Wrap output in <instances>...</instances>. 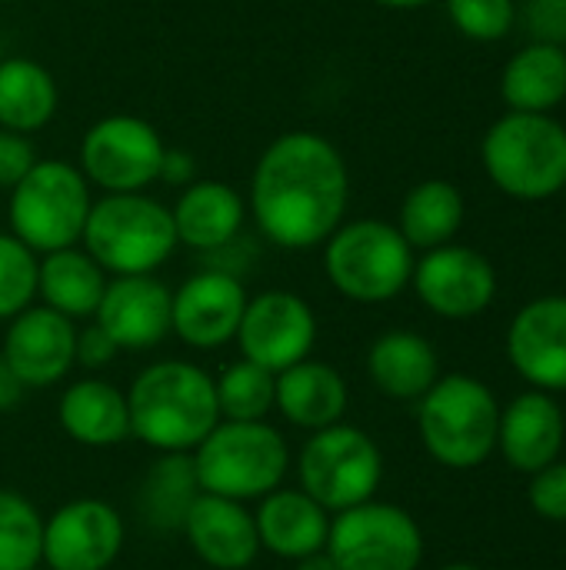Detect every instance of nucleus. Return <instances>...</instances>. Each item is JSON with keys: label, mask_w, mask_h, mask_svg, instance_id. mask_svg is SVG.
Returning <instances> with one entry per match:
<instances>
[{"label": "nucleus", "mask_w": 566, "mask_h": 570, "mask_svg": "<svg viewBox=\"0 0 566 570\" xmlns=\"http://www.w3.org/2000/svg\"><path fill=\"white\" fill-rule=\"evenodd\" d=\"M350 167L317 130H287L264 147L250 174L247 214L280 250H314L347 220Z\"/></svg>", "instance_id": "nucleus-1"}, {"label": "nucleus", "mask_w": 566, "mask_h": 570, "mask_svg": "<svg viewBox=\"0 0 566 570\" xmlns=\"http://www.w3.org/2000/svg\"><path fill=\"white\" fill-rule=\"evenodd\" d=\"M127 411L130 438L157 454H190L220 424L214 377L200 364L177 357L153 361L133 377Z\"/></svg>", "instance_id": "nucleus-2"}, {"label": "nucleus", "mask_w": 566, "mask_h": 570, "mask_svg": "<svg viewBox=\"0 0 566 570\" xmlns=\"http://www.w3.org/2000/svg\"><path fill=\"white\" fill-rule=\"evenodd\" d=\"M480 164L500 194L524 204L550 200L566 180V127L554 114L507 110L487 127Z\"/></svg>", "instance_id": "nucleus-3"}, {"label": "nucleus", "mask_w": 566, "mask_h": 570, "mask_svg": "<svg viewBox=\"0 0 566 570\" xmlns=\"http://www.w3.org/2000/svg\"><path fill=\"white\" fill-rule=\"evenodd\" d=\"M190 461L203 494L250 504L284 484L290 444L267 421H220L190 451Z\"/></svg>", "instance_id": "nucleus-4"}, {"label": "nucleus", "mask_w": 566, "mask_h": 570, "mask_svg": "<svg viewBox=\"0 0 566 570\" xmlns=\"http://www.w3.org/2000/svg\"><path fill=\"white\" fill-rule=\"evenodd\" d=\"M80 247L110 274V277H130V274H157L163 267L177 244L170 207L140 194H103L93 200Z\"/></svg>", "instance_id": "nucleus-5"}, {"label": "nucleus", "mask_w": 566, "mask_h": 570, "mask_svg": "<svg viewBox=\"0 0 566 570\" xmlns=\"http://www.w3.org/2000/svg\"><path fill=\"white\" fill-rule=\"evenodd\" d=\"M414 254L397 224L360 217L344 220L324 240V271L340 297L354 304H387L410 287Z\"/></svg>", "instance_id": "nucleus-6"}, {"label": "nucleus", "mask_w": 566, "mask_h": 570, "mask_svg": "<svg viewBox=\"0 0 566 570\" xmlns=\"http://www.w3.org/2000/svg\"><path fill=\"white\" fill-rule=\"evenodd\" d=\"M500 407L470 374H447L417 401V431L434 461L454 471L480 468L497 451Z\"/></svg>", "instance_id": "nucleus-7"}, {"label": "nucleus", "mask_w": 566, "mask_h": 570, "mask_svg": "<svg viewBox=\"0 0 566 570\" xmlns=\"http://www.w3.org/2000/svg\"><path fill=\"white\" fill-rule=\"evenodd\" d=\"M93 187L70 160H37L30 174L10 190L7 217L10 234L23 240L37 257L80 244Z\"/></svg>", "instance_id": "nucleus-8"}, {"label": "nucleus", "mask_w": 566, "mask_h": 570, "mask_svg": "<svg viewBox=\"0 0 566 570\" xmlns=\"http://www.w3.org/2000/svg\"><path fill=\"white\" fill-rule=\"evenodd\" d=\"M297 481L330 514L370 501L384 481V454L377 441L354 424L310 431L297 454Z\"/></svg>", "instance_id": "nucleus-9"}, {"label": "nucleus", "mask_w": 566, "mask_h": 570, "mask_svg": "<svg viewBox=\"0 0 566 570\" xmlns=\"http://www.w3.org/2000/svg\"><path fill=\"white\" fill-rule=\"evenodd\" d=\"M167 144L160 130L133 114H110L87 127L77 167L103 194H140L160 180Z\"/></svg>", "instance_id": "nucleus-10"}, {"label": "nucleus", "mask_w": 566, "mask_h": 570, "mask_svg": "<svg viewBox=\"0 0 566 570\" xmlns=\"http://www.w3.org/2000/svg\"><path fill=\"white\" fill-rule=\"evenodd\" d=\"M327 554L340 570H417L424 534L410 511L370 498L330 518Z\"/></svg>", "instance_id": "nucleus-11"}, {"label": "nucleus", "mask_w": 566, "mask_h": 570, "mask_svg": "<svg viewBox=\"0 0 566 570\" xmlns=\"http://www.w3.org/2000/svg\"><path fill=\"white\" fill-rule=\"evenodd\" d=\"M234 341L240 347V357L280 374L314 354L317 314L294 291H264L257 297H247Z\"/></svg>", "instance_id": "nucleus-12"}, {"label": "nucleus", "mask_w": 566, "mask_h": 570, "mask_svg": "<svg viewBox=\"0 0 566 570\" xmlns=\"http://www.w3.org/2000/svg\"><path fill=\"white\" fill-rule=\"evenodd\" d=\"M127 524L100 498H77L43 518L40 564L47 570H107L123 551Z\"/></svg>", "instance_id": "nucleus-13"}, {"label": "nucleus", "mask_w": 566, "mask_h": 570, "mask_svg": "<svg viewBox=\"0 0 566 570\" xmlns=\"http://www.w3.org/2000/svg\"><path fill=\"white\" fill-rule=\"evenodd\" d=\"M410 287L430 314L444 321H470L494 304L497 271L480 250L450 240L444 247L424 250V257L414 264Z\"/></svg>", "instance_id": "nucleus-14"}, {"label": "nucleus", "mask_w": 566, "mask_h": 570, "mask_svg": "<svg viewBox=\"0 0 566 570\" xmlns=\"http://www.w3.org/2000/svg\"><path fill=\"white\" fill-rule=\"evenodd\" d=\"M247 307L240 274L207 267L190 274L170 297V334L193 351H217L237 337Z\"/></svg>", "instance_id": "nucleus-15"}, {"label": "nucleus", "mask_w": 566, "mask_h": 570, "mask_svg": "<svg viewBox=\"0 0 566 570\" xmlns=\"http://www.w3.org/2000/svg\"><path fill=\"white\" fill-rule=\"evenodd\" d=\"M73 351H77V321L43 304H30L27 311L7 321L0 357L20 377L23 387L43 391L63 381L77 367Z\"/></svg>", "instance_id": "nucleus-16"}, {"label": "nucleus", "mask_w": 566, "mask_h": 570, "mask_svg": "<svg viewBox=\"0 0 566 570\" xmlns=\"http://www.w3.org/2000/svg\"><path fill=\"white\" fill-rule=\"evenodd\" d=\"M170 297L173 291L153 274L110 277L90 321L120 351H150L170 334Z\"/></svg>", "instance_id": "nucleus-17"}, {"label": "nucleus", "mask_w": 566, "mask_h": 570, "mask_svg": "<svg viewBox=\"0 0 566 570\" xmlns=\"http://www.w3.org/2000/svg\"><path fill=\"white\" fill-rule=\"evenodd\" d=\"M507 357L537 391H566V297L547 294L517 311L507 327Z\"/></svg>", "instance_id": "nucleus-18"}, {"label": "nucleus", "mask_w": 566, "mask_h": 570, "mask_svg": "<svg viewBox=\"0 0 566 570\" xmlns=\"http://www.w3.org/2000/svg\"><path fill=\"white\" fill-rule=\"evenodd\" d=\"M193 554L214 570H247L260 554L257 521L244 501L197 494L180 531Z\"/></svg>", "instance_id": "nucleus-19"}, {"label": "nucleus", "mask_w": 566, "mask_h": 570, "mask_svg": "<svg viewBox=\"0 0 566 570\" xmlns=\"http://www.w3.org/2000/svg\"><path fill=\"white\" fill-rule=\"evenodd\" d=\"M170 217H173L177 244L200 254H220L224 247L240 240L247 220V200L234 184L200 177L180 187Z\"/></svg>", "instance_id": "nucleus-20"}, {"label": "nucleus", "mask_w": 566, "mask_h": 570, "mask_svg": "<svg viewBox=\"0 0 566 570\" xmlns=\"http://www.w3.org/2000/svg\"><path fill=\"white\" fill-rule=\"evenodd\" d=\"M497 448L520 474H537L554 464L564 448V414L547 391H527L500 411Z\"/></svg>", "instance_id": "nucleus-21"}, {"label": "nucleus", "mask_w": 566, "mask_h": 570, "mask_svg": "<svg viewBox=\"0 0 566 570\" xmlns=\"http://www.w3.org/2000/svg\"><path fill=\"white\" fill-rule=\"evenodd\" d=\"M330 511L320 508L307 491L300 488H277L267 498L257 501L254 521L260 551H270L284 561H300L307 554H317L327 548L330 534Z\"/></svg>", "instance_id": "nucleus-22"}, {"label": "nucleus", "mask_w": 566, "mask_h": 570, "mask_svg": "<svg viewBox=\"0 0 566 570\" xmlns=\"http://www.w3.org/2000/svg\"><path fill=\"white\" fill-rule=\"evenodd\" d=\"M347 407H350V387L334 364L307 357L277 374L274 411H280L287 424L307 434L340 424Z\"/></svg>", "instance_id": "nucleus-23"}, {"label": "nucleus", "mask_w": 566, "mask_h": 570, "mask_svg": "<svg viewBox=\"0 0 566 570\" xmlns=\"http://www.w3.org/2000/svg\"><path fill=\"white\" fill-rule=\"evenodd\" d=\"M60 428L83 448H117L130 438L127 391L103 377L73 381L57 404Z\"/></svg>", "instance_id": "nucleus-24"}, {"label": "nucleus", "mask_w": 566, "mask_h": 570, "mask_svg": "<svg viewBox=\"0 0 566 570\" xmlns=\"http://www.w3.org/2000/svg\"><path fill=\"white\" fill-rule=\"evenodd\" d=\"M370 384L394 401H420L440 377V357L417 331H387L367 351Z\"/></svg>", "instance_id": "nucleus-25"}, {"label": "nucleus", "mask_w": 566, "mask_h": 570, "mask_svg": "<svg viewBox=\"0 0 566 570\" xmlns=\"http://www.w3.org/2000/svg\"><path fill=\"white\" fill-rule=\"evenodd\" d=\"M110 274L80 247L50 250L37 264V297L43 307L70 317V321H90L97 314V304L107 291Z\"/></svg>", "instance_id": "nucleus-26"}, {"label": "nucleus", "mask_w": 566, "mask_h": 570, "mask_svg": "<svg viewBox=\"0 0 566 570\" xmlns=\"http://www.w3.org/2000/svg\"><path fill=\"white\" fill-rule=\"evenodd\" d=\"M500 97L507 110L554 114L566 104V47L530 40L500 73Z\"/></svg>", "instance_id": "nucleus-27"}, {"label": "nucleus", "mask_w": 566, "mask_h": 570, "mask_svg": "<svg viewBox=\"0 0 566 570\" xmlns=\"http://www.w3.org/2000/svg\"><path fill=\"white\" fill-rule=\"evenodd\" d=\"M60 107V90L53 73L30 57L0 60V127L13 134L43 130Z\"/></svg>", "instance_id": "nucleus-28"}, {"label": "nucleus", "mask_w": 566, "mask_h": 570, "mask_svg": "<svg viewBox=\"0 0 566 570\" xmlns=\"http://www.w3.org/2000/svg\"><path fill=\"white\" fill-rule=\"evenodd\" d=\"M464 217H467V200L460 187L444 177H430L407 190L397 214V230L414 250H434L460 234Z\"/></svg>", "instance_id": "nucleus-29"}, {"label": "nucleus", "mask_w": 566, "mask_h": 570, "mask_svg": "<svg viewBox=\"0 0 566 570\" xmlns=\"http://www.w3.org/2000/svg\"><path fill=\"white\" fill-rule=\"evenodd\" d=\"M197 494L200 484L190 454H160L137 491V511L150 531L177 534L183 531L187 511L197 501Z\"/></svg>", "instance_id": "nucleus-30"}, {"label": "nucleus", "mask_w": 566, "mask_h": 570, "mask_svg": "<svg viewBox=\"0 0 566 570\" xmlns=\"http://www.w3.org/2000/svg\"><path fill=\"white\" fill-rule=\"evenodd\" d=\"M220 421H267L277 404V374L240 357L214 377Z\"/></svg>", "instance_id": "nucleus-31"}, {"label": "nucleus", "mask_w": 566, "mask_h": 570, "mask_svg": "<svg viewBox=\"0 0 566 570\" xmlns=\"http://www.w3.org/2000/svg\"><path fill=\"white\" fill-rule=\"evenodd\" d=\"M43 518L17 491L0 488V570H30L40 564Z\"/></svg>", "instance_id": "nucleus-32"}, {"label": "nucleus", "mask_w": 566, "mask_h": 570, "mask_svg": "<svg viewBox=\"0 0 566 570\" xmlns=\"http://www.w3.org/2000/svg\"><path fill=\"white\" fill-rule=\"evenodd\" d=\"M37 264L40 257L23 240H17L10 230H0V321H10L33 304Z\"/></svg>", "instance_id": "nucleus-33"}, {"label": "nucleus", "mask_w": 566, "mask_h": 570, "mask_svg": "<svg viewBox=\"0 0 566 570\" xmlns=\"http://www.w3.org/2000/svg\"><path fill=\"white\" fill-rule=\"evenodd\" d=\"M450 23L477 43L504 40L517 23V0H444Z\"/></svg>", "instance_id": "nucleus-34"}, {"label": "nucleus", "mask_w": 566, "mask_h": 570, "mask_svg": "<svg viewBox=\"0 0 566 570\" xmlns=\"http://www.w3.org/2000/svg\"><path fill=\"white\" fill-rule=\"evenodd\" d=\"M530 508L554 524L566 521V464L554 461L540 468L530 481Z\"/></svg>", "instance_id": "nucleus-35"}, {"label": "nucleus", "mask_w": 566, "mask_h": 570, "mask_svg": "<svg viewBox=\"0 0 566 570\" xmlns=\"http://www.w3.org/2000/svg\"><path fill=\"white\" fill-rule=\"evenodd\" d=\"M37 160H40L37 147L27 134H13V130L0 127V190L10 194L30 174V167Z\"/></svg>", "instance_id": "nucleus-36"}, {"label": "nucleus", "mask_w": 566, "mask_h": 570, "mask_svg": "<svg viewBox=\"0 0 566 570\" xmlns=\"http://www.w3.org/2000/svg\"><path fill=\"white\" fill-rule=\"evenodd\" d=\"M524 17L534 40L566 47V0H527Z\"/></svg>", "instance_id": "nucleus-37"}, {"label": "nucleus", "mask_w": 566, "mask_h": 570, "mask_svg": "<svg viewBox=\"0 0 566 570\" xmlns=\"http://www.w3.org/2000/svg\"><path fill=\"white\" fill-rule=\"evenodd\" d=\"M120 354V347L107 337L103 327H97L93 321L87 327H77V351H73V361L83 367V371H103L113 364V357Z\"/></svg>", "instance_id": "nucleus-38"}, {"label": "nucleus", "mask_w": 566, "mask_h": 570, "mask_svg": "<svg viewBox=\"0 0 566 570\" xmlns=\"http://www.w3.org/2000/svg\"><path fill=\"white\" fill-rule=\"evenodd\" d=\"M160 180H163V184H170V187H187L190 180H197L193 157H190L187 150L167 147V154H163V164H160Z\"/></svg>", "instance_id": "nucleus-39"}, {"label": "nucleus", "mask_w": 566, "mask_h": 570, "mask_svg": "<svg viewBox=\"0 0 566 570\" xmlns=\"http://www.w3.org/2000/svg\"><path fill=\"white\" fill-rule=\"evenodd\" d=\"M23 384H20V377L7 367V361L0 357V414H7V411H13L17 404H20V397H23Z\"/></svg>", "instance_id": "nucleus-40"}, {"label": "nucleus", "mask_w": 566, "mask_h": 570, "mask_svg": "<svg viewBox=\"0 0 566 570\" xmlns=\"http://www.w3.org/2000/svg\"><path fill=\"white\" fill-rule=\"evenodd\" d=\"M294 570H340L337 568V561L327 554V548L324 551H317V554H307V558H300V561H294Z\"/></svg>", "instance_id": "nucleus-41"}, {"label": "nucleus", "mask_w": 566, "mask_h": 570, "mask_svg": "<svg viewBox=\"0 0 566 570\" xmlns=\"http://www.w3.org/2000/svg\"><path fill=\"white\" fill-rule=\"evenodd\" d=\"M377 7H387V10H420V7H430L437 0H374Z\"/></svg>", "instance_id": "nucleus-42"}, {"label": "nucleus", "mask_w": 566, "mask_h": 570, "mask_svg": "<svg viewBox=\"0 0 566 570\" xmlns=\"http://www.w3.org/2000/svg\"><path fill=\"white\" fill-rule=\"evenodd\" d=\"M440 570H480L477 564H447V568H440Z\"/></svg>", "instance_id": "nucleus-43"}, {"label": "nucleus", "mask_w": 566, "mask_h": 570, "mask_svg": "<svg viewBox=\"0 0 566 570\" xmlns=\"http://www.w3.org/2000/svg\"><path fill=\"white\" fill-rule=\"evenodd\" d=\"M0 60H3V40H0Z\"/></svg>", "instance_id": "nucleus-44"}, {"label": "nucleus", "mask_w": 566, "mask_h": 570, "mask_svg": "<svg viewBox=\"0 0 566 570\" xmlns=\"http://www.w3.org/2000/svg\"><path fill=\"white\" fill-rule=\"evenodd\" d=\"M560 194H564V197H566V180H564V190H560Z\"/></svg>", "instance_id": "nucleus-45"}, {"label": "nucleus", "mask_w": 566, "mask_h": 570, "mask_svg": "<svg viewBox=\"0 0 566 570\" xmlns=\"http://www.w3.org/2000/svg\"><path fill=\"white\" fill-rule=\"evenodd\" d=\"M30 570H47V568H40V564H37V568H30Z\"/></svg>", "instance_id": "nucleus-46"}, {"label": "nucleus", "mask_w": 566, "mask_h": 570, "mask_svg": "<svg viewBox=\"0 0 566 570\" xmlns=\"http://www.w3.org/2000/svg\"><path fill=\"white\" fill-rule=\"evenodd\" d=\"M0 3H7V0H0Z\"/></svg>", "instance_id": "nucleus-47"}]
</instances>
